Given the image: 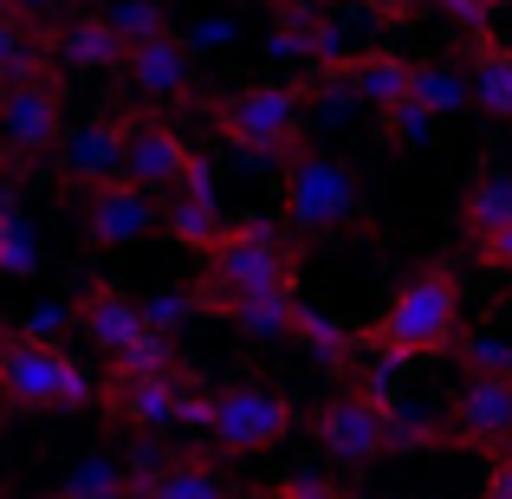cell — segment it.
<instances>
[{
    "mask_svg": "<svg viewBox=\"0 0 512 499\" xmlns=\"http://www.w3.org/2000/svg\"><path fill=\"white\" fill-rule=\"evenodd\" d=\"M292 286V247L279 240V227L266 221H240L221 247L201 260L195 299L201 312H234L240 299H260V292H286Z\"/></svg>",
    "mask_w": 512,
    "mask_h": 499,
    "instance_id": "1",
    "label": "cell"
},
{
    "mask_svg": "<svg viewBox=\"0 0 512 499\" xmlns=\"http://www.w3.org/2000/svg\"><path fill=\"white\" fill-rule=\"evenodd\" d=\"M376 344H389L396 357H441L461 344V286L448 266H422L396 286V299L376 318Z\"/></svg>",
    "mask_w": 512,
    "mask_h": 499,
    "instance_id": "2",
    "label": "cell"
},
{
    "mask_svg": "<svg viewBox=\"0 0 512 499\" xmlns=\"http://www.w3.org/2000/svg\"><path fill=\"white\" fill-rule=\"evenodd\" d=\"M0 402L7 409H91V402H104V383L65 344L7 337L0 344Z\"/></svg>",
    "mask_w": 512,
    "mask_h": 499,
    "instance_id": "3",
    "label": "cell"
},
{
    "mask_svg": "<svg viewBox=\"0 0 512 499\" xmlns=\"http://www.w3.org/2000/svg\"><path fill=\"white\" fill-rule=\"evenodd\" d=\"M214 124H221V137L234 143L240 156H253V163H299V137H305V91L299 85H247L234 91V98L214 104Z\"/></svg>",
    "mask_w": 512,
    "mask_h": 499,
    "instance_id": "4",
    "label": "cell"
},
{
    "mask_svg": "<svg viewBox=\"0 0 512 499\" xmlns=\"http://www.w3.org/2000/svg\"><path fill=\"white\" fill-rule=\"evenodd\" d=\"M286 221H292V234H305V240L357 234V227H363V188H357V169H350L344 156L305 150L299 163L286 169Z\"/></svg>",
    "mask_w": 512,
    "mask_h": 499,
    "instance_id": "5",
    "label": "cell"
},
{
    "mask_svg": "<svg viewBox=\"0 0 512 499\" xmlns=\"http://www.w3.org/2000/svg\"><path fill=\"white\" fill-rule=\"evenodd\" d=\"M312 435L331 461L370 467V461H383V454H396V409L376 402L370 389H344V396H331L325 409L312 415Z\"/></svg>",
    "mask_w": 512,
    "mask_h": 499,
    "instance_id": "6",
    "label": "cell"
},
{
    "mask_svg": "<svg viewBox=\"0 0 512 499\" xmlns=\"http://www.w3.org/2000/svg\"><path fill=\"white\" fill-rule=\"evenodd\" d=\"M292 435V402L266 383H227L214 396V448L221 454H266Z\"/></svg>",
    "mask_w": 512,
    "mask_h": 499,
    "instance_id": "7",
    "label": "cell"
},
{
    "mask_svg": "<svg viewBox=\"0 0 512 499\" xmlns=\"http://www.w3.org/2000/svg\"><path fill=\"white\" fill-rule=\"evenodd\" d=\"M52 143H65V85L52 72L7 85V98H0V156L26 163V156H46Z\"/></svg>",
    "mask_w": 512,
    "mask_h": 499,
    "instance_id": "8",
    "label": "cell"
},
{
    "mask_svg": "<svg viewBox=\"0 0 512 499\" xmlns=\"http://www.w3.org/2000/svg\"><path fill=\"white\" fill-rule=\"evenodd\" d=\"M59 169L65 182L91 188H111L130 175V137H124V117H78L65 124V143H59Z\"/></svg>",
    "mask_w": 512,
    "mask_h": 499,
    "instance_id": "9",
    "label": "cell"
},
{
    "mask_svg": "<svg viewBox=\"0 0 512 499\" xmlns=\"http://www.w3.org/2000/svg\"><path fill=\"white\" fill-rule=\"evenodd\" d=\"M124 137H130V175L124 182H137L156 201L182 195L188 169H195V150L182 143V130L156 124V117H124Z\"/></svg>",
    "mask_w": 512,
    "mask_h": 499,
    "instance_id": "10",
    "label": "cell"
},
{
    "mask_svg": "<svg viewBox=\"0 0 512 499\" xmlns=\"http://www.w3.org/2000/svg\"><path fill=\"white\" fill-rule=\"evenodd\" d=\"M150 227H163V208H156V195H143L137 182H111V188H91L85 195V240L98 253L137 247Z\"/></svg>",
    "mask_w": 512,
    "mask_h": 499,
    "instance_id": "11",
    "label": "cell"
},
{
    "mask_svg": "<svg viewBox=\"0 0 512 499\" xmlns=\"http://www.w3.org/2000/svg\"><path fill=\"white\" fill-rule=\"evenodd\" d=\"M448 428L454 441H474V448L512 441V383L506 376H461L448 396Z\"/></svg>",
    "mask_w": 512,
    "mask_h": 499,
    "instance_id": "12",
    "label": "cell"
},
{
    "mask_svg": "<svg viewBox=\"0 0 512 499\" xmlns=\"http://www.w3.org/2000/svg\"><path fill=\"white\" fill-rule=\"evenodd\" d=\"M124 78L137 85V98H150V104H182L188 91H195V46L175 39V33L169 39H150V46L130 52Z\"/></svg>",
    "mask_w": 512,
    "mask_h": 499,
    "instance_id": "13",
    "label": "cell"
},
{
    "mask_svg": "<svg viewBox=\"0 0 512 499\" xmlns=\"http://www.w3.org/2000/svg\"><path fill=\"white\" fill-rule=\"evenodd\" d=\"M78 325H85V337L104 350V357H124L137 337H150L143 299H124L117 286H91L85 299H78Z\"/></svg>",
    "mask_w": 512,
    "mask_h": 499,
    "instance_id": "14",
    "label": "cell"
},
{
    "mask_svg": "<svg viewBox=\"0 0 512 499\" xmlns=\"http://www.w3.org/2000/svg\"><path fill=\"white\" fill-rule=\"evenodd\" d=\"M52 65H72V72H124L130 46L111 33L104 13H78V20L52 39Z\"/></svg>",
    "mask_w": 512,
    "mask_h": 499,
    "instance_id": "15",
    "label": "cell"
},
{
    "mask_svg": "<svg viewBox=\"0 0 512 499\" xmlns=\"http://www.w3.org/2000/svg\"><path fill=\"white\" fill-rule=\"evenodd\" d=\"M350 85L370 111H396V104L415 98V59L402 52H357L350 59Z\"/></svg>",
    "mask_w": 512,
    "mask_h": 499,
    "instance_id": "16",
    "label": "cell"
},
{
    "mask_svg": "<svg viewBox=\"0 0 512 499\" xmlns=\"http://www.w3.org/2000/svg\"><path fill=\"white\" fill-rule=\"evenodd\" d=\"M182 396H188V376H156V383L104 389V402H111L124 422H137V428H175V415H182Z\"/></svg>",
    "mask_w": 512,
    "mask_h": 499,
    "instance_id": "17",
    "label": "cell"
},
{
    "mask_svg": "<svg viewBox=\"0 0 512 499\" xmlns=\"http://www.w3.org/2000/svg\"><path fill=\"white\" fill-rule=\"evenodd\" d=\"M461 227L474 240H493L512 227V163H493L474 175V188L461 195Z\"/></svg>",
    "mask_w": 512,
    "mask_h": 499,
    "instance_id": "18",
    "label": "cell"
},
{
    "mask_svg": "<svg viewBox=\"0 0 512 499\" xmlns=\"http://www.w3.org/2000/svg\"><path fill=\"white\" fill-rule=\"evenodd\" d=\"M292 344H299L312 363H325V370H344V363L363 350L357 325H344V318L325 312V305H299V318H292Z\"/></svg>",
    "mask_w": 512,
    "mask_h": 499,
    "instance_id": "19",
    "label": "cell"
},
{
    "mask_svg": "<svg viewBox=\"0 0 512 499\" xmlns=\"http://www.w3.org/2000/svg\"><path fill=\"white\" fill-rule=\"evenodd\" d=\"M52 499H137V480H130L124 454H85L52 480Z\"/></svg>",
    "mask_w": 512,
    "mask_h": 499,
    "instance_id": "20",
    "label": "cell"
},
{
    "mask_svg": "<svg viewBox=\"0 0 512 499\" xmlns=\"http://www.w3.org/2000/svg\"><path fill=\"white\" fill-rule=\"evenodd\" d=\"M163 227L175 240H182V247H195L201 260H208L214 247H221L227 234H234V214L221 208V201H195V195H169L163 201Z\"/></svg>",
    "mask_w": 512,
    "mask_h": 499,
    "instance_id": "21",
    "label": "cell"
},
{
    "mask_svg": "<svg viewBox=\"0 0 512 499\" xmlns=\"http://www.w3.org/2000/svg\"><path fill=\"white\" fill-rule=\"evenodd\" d=\"M467 78H474V104L487 117H500L512 124V52L500 39H474V52H467Z\"/></svg>",
    "mask_w": 512,
    "mask_h": 499,
    "instance_id": "22",
    "label": "cell"
},
{
    "mask_svg": "<svg viewBox=\"0 0 512 499\" xmlns=\"http://www.w3.org/2000/svg\"><path fill=\"white\" fill-rule=\"evenodd\" d=\"M137 499H234V480L214 461H175L169 474H156L150 487H137Z\"/></svg>",
    "mask_w": 512,
    "mask_h": 499,
    "instance_id": "23",
    "label": "cell"
},
{
    "mask_svg": "<svg viewBox=\"0 0 512 499\" xmlns=\"http://www.w3.org/2000/svg\"><path fill=\"white\" fill-rule=\"evenodd\" d=\"M227 318H234L240 337H253V344H279V337H292L299 299H292V286H286V292H260V299H240Z\"/></svg>",
    "mask_w": 512,
    "mask_h": 499,
    "instance_id": "24",
    "label": "cell"
},
{
    "mask_svg": "<svg viewBox=\"0 0 512 499\" xmlns=\"http://www.w3.org/2000/svg\"><path fill=\"white\" fill-rule=\"evenodd\" d=\"M415 98H422L435 117H454V111L474 104V78H467V65H454V59H428V65H415Z\"/></svg>",
    "mask_w": 512,
    "mask_h": 499,
    "instance_id": "25",
    "label": "cell"
},
{
    "mask_svg": "<svg viewBox=\"0 0 512 499\" xmlns=\"http://www.w3.org/2000/svg\"><path fill=\"white\" fill-rule=\"evenodd\" d=\"M156 376H188L182 357H175V344H169V337H156V331L137 337L124 357H111V389H124V383H156Z\"/></svg>",
    "mask_w": 512,
    "mask_h": 499,
    "instance_id": "26",
    "label": "cell"
},
{
    "mask_svg": "<svg viewBox=\"0 0 512 499\" xmlns=\"http://www.w3.org/2000/svg\"><path fill=\"white\" fill-rule=\"evenodd\" d=\"M26 78H46V52L33 46V26L20 13L0 7V85H26Z\"/></svg>",
    "mask_w": 512,
    "mask_h": 499,
    "instance_id": "27",
    "label": "cell"
},
{
    "mask_svg": "<svg viewBox=\"0 0 512 499\" xmlns=\"http://www.w3.org/2000/svg\"><path fill=\"white\" fill-rule=\"evenodd\" d=\"M104 20H111V33L137 52V46H150V39H169V0H111Z\"/></svg>",
    "mask_w": 512,
    "mask_h": 499,
    "instance_id": "28",
    "label": "cell"
},
{
    "mask_svg": "<svg viewBox=\"0 0 512 499\" xmlns=\"http://www.w3.org/2000/svg\"><path fill=\"white\" fill-rule=\"evenodd\" d=\"M454 357H461L467 376H506L512 383V337H500V331H461Z\"/></svg>",
    "mask_w": 512,
    "mask_h": 499,
    "instance_id": "29",
    "label": "cell"
},
{
    "mask_svg": "<svg viewBox=\"0 0 512 499\" xmlns=\"http://www.w3.org/2000/svg\"><path fill=\"white\" fill-rule=\"evenodd\" d=\"M39 273V234L26 214L0 221V279H33Z\"/></svg>",
    "mask_w": 512,
    "mask_h": 499,
    "instance_id": "30",
    "label": "cell"
},
{
    "mask_svg": "<svg viewBox=\"0 0 512 499\" xmlns=\"http://www.w3.org/2000/svg\"><path fill=\"white\" fill-rule=\"evenodd\" d=\"M435 130H441V117L428 111L422 98H409V104H396V111H383V137L396 143V150H428V143H435Z\"/></svg>",
    "mask_w": 512,
    "mask_h": 499,
    "instance_id": "31",
    "label": "cell"
},
{
    "mask_svg": "<svg viewBox=\"0 0 512 499\" xmlns=\"http://www.w3.org/2000/svg\"><path fill=\"white\" fill-rule=\"evenodd\" d=\"M143 318H150L156 337H175L182 325L201 318V299H195V292H150V299H143Z\"/></svg>",
    "mask_w": 512,
    "mask_h": 499,
    "instance_id": "32",
    "label": "cell"
},
{
    "mask_svg": "<svg viewBox=\"0 0 512 499\" xmlns=\"http://www.w3.org/2000/svg\"><path fill=\"white\" fill-rule=\"evenodd\" d=\"M78 325V305H33V312H26V325H20V337H33V344H59L65 331Z\"/></svg>",
    "mask_w": 512,
    "mask_h": 499,
    "instance_id": "33",
    "label": "cell"
},
{
    "mask_svg": "<svg viewBox=\"0 0 512 499\" xmlns=\"http://www.w3.org/2000/svg\"><path fill=\"white\" fill-rule=\"evenodd\" d=\"M234 39H240V26L227 20V13H208V20L188 26V46H195V52H208V46H214V52H227Z\"/></svg>",
    "mask_w": 512,
    "mask_h": 499,
    "instance_id": "34",
    "label": "cell"
},
{
    "mask_svg": "<svg viewBox=\"0 0 512 499\" xmlns=\"http://www.w3.org/2000/svg\"><path fill=\"white\" fill-rule=\"evenodd\" d=\"M273 499H344V493H338V480H325V474H286L273 487Z\"/></svg>",
    "mask_w": 512,
    "mask_h": 499,
    "instance_id": "35",
    "label": "cell"
},
{
    "mask_svg": "<svg viewBox=\"0 0 512 499\" xmlns=\"http://www.w3.org/2000/svg\"><path fill=\"white\" fill-rule=\"evenodd\" d=\"M65 0H7V13H20L26 26H39V20H52V13H59Z\"/></svg>",
    "mask_w": 512,
    "mask_h": 499,
    "instance_id": "36",
    "label": "cell"
},
{
    "mask_svg": "<svg viewBox=\"0 0 512 499\" xmlns=\"http://www.w3.org/2000/svg\"><path fill=\"white\" fill-rule=\"evenodd\" d=\"M480 260H487V266H506V273H512V227H506V234H493V240H480Z\"/></svg>",
    "mask_w": 512,
    "mask_h": 499,
    "instance_id": "37",
    "label": "cell"
},
{
    "mask_svg": "<svg viewBox=\"0 0 512 499\" xmlns=\"http://www.w3.org/2000/svg\"><path fill=\"white\" fill-rule=\"evenodd\" d=\"M487 499H512V454L500 467H493V480H487Z\"/></svg>",
    "mask_w": 512,
    "mask_h": 499,
    "instance_id": "38",
    "label": "cell"
},
{
    "mask_svg": "<svg viewBox=\"0 0 512 499\" xmlns=\"http://www.w3.org/2000/svg\"><path fill=\"white\" fill-rule=\"evenodd\" d=\"M7 214H20V182L0 169V221H7Z\"/></svg>",
    "mask_w": 512,
    "mask_h": 499,
    "instance_id": "39",
    "label": "cell"
},
{
    "mask_svg": "<svg viewBox=\"0 0 512 499\" xmlns=\"http://www.w3.org/2000/svg\"><path fill=\"white\" fill-rule=\"evenodd\" d=\"M357 7H370V13H376V20H409V13H402V7H396V0H357Z\"/></svg>",
    "mask_w": 512,
    "mask_h": 499,
    "instance_id": "40",
    "label": "cell"
},
{
    "mask_svg": "<svg viewBox=\"0 0 512 499\" xmlns=\"http://www.w3.org/2000/svg\"><path fill=\"white\" fill-rule=\"evenodd\" d=\"M493 39H500V46L512 52V0H506V7H500V20H493Z\"/></svg>",
    "mask_w": 512,
    "mask_h": 499,
    "instance_id": "41",
    "label": "cell"
},
{
    "mask_svg": "<svg viewBox=\"0 0 512 499\" xmlns=\"http://www.w3.org/2000/svg\"><path fill=\"white\" fill-rule=\"evenodd\" d=\"M396 7H402V13H409V7H441V0H396Z\"/></svg>",
    "mask_w": 512,
    "mask_h": 499,
    "instance_id": "42",
    "label": "cell"
},
{
    "mask_svg": "<svg viewBox=\"0 0 512 499\" xmlns=\"http://www.w3.org/2000/svg\"><path fill=\"white\" fill-rule=\"evenodd\" d=\"M65 7H78V0H65Z\"/></svg>",
    "mask_w": 512,
    "mask_h": 499,
    "instance_id": "43",
    "label": "cell"
},
{
    "mask_svg": "<svg viewBox=\"0 0 512 499\" xmlns=\"http://www.w3.org/2000/svg\"><path fill=\"white\" fill-rule=\"evenodd\" d=\"M0 7H7V0H0Z\"/></svg>",
    "mask_w": 512,
    "mask_h": 499,
    "instance_id": "44",
    "label": "cell"
},
{
    "mask_svg": "<svg viewBox=\"0 0 512 499\" xmlns=\"http://www.w3.org/2000/svg\"><path fill=\"white\" fill-rule=\"evenodd\" d=\"M0 344H7V337H0Z\"/></svg>",
    "mask_w": 512,
    "mask_h": 499,
    "instance_id": "45",
    "label": "cell"
}]
</instances>
